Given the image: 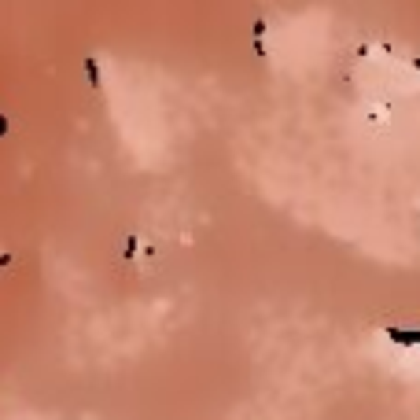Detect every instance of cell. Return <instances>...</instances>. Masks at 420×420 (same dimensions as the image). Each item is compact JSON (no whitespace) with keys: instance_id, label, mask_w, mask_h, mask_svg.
Instances as JSON below:
<instances>
[{"instance_id":"1","label":"cell","mask_w":420,"mask_h":420,"mask_svg":"<svg viewBox=\"0 0 420 420\" xmlns=\"http://www.w3.org/2000/svg\"><path fill=\"white\" fill-rule=\"evenodd\" d=\"M0 133H4V122H0Z\"/></svg>"}]
</instances>
